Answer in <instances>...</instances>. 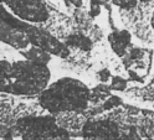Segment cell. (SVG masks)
<instances>
[{
    "label": "cell",
    "mask_w": 154,
    "mask_h": 140,
    "mask_svg": "<svg viewBox=\"0 0 154 140\" xmlns=\"http://www.w3.org/2000/svg\"><path fill=\"white\" fill-rule=\"evenodd\" d=\"M50 79L47 64L26 60H0V92L16 96L40 94Z\"/></svg>",
    "instance_id": "obj_1"
},
{
    "label": "cell",
    "mask_w": 154,
    "mask_h": 140,
    "mask_svg": "<svg viewBox=\"0 0 154 140\" xmlns=\"http://www.w3.org/2000/svg\"><path fill=\"white\" fill-rule=\"evenodd\" d=\"M90 92L83 83L73 78H62L45 88L38 96L40 106L50 113L83 110L88 104Z\"/></svg>",
    "instance_id": "obj_2"
},
{
    "label": "cell",
    "mask_w": 154,
    "mask_h": 140,
    "mask_svg": "<svg viewBox=\"0 0 154 140\" xmlns=\"http://www.w3.org/2000/svg\"><path fill=\"white\" fill-rule=\"evenodd\" d=\"M9 13L27 24L46 22L50 17L49 9L42 0H0Z\"/></svg>",
    "instance_id": "obj_3"
},
{
    "label": "cell",
    "mask_w": 154,
    "mask_h": 140,
    "mask_svg": "<svg viewBox=\"0 0 154 140\" xmlns=\"http://www.w3.org/2000/svg\"><path fill=\"white\" fill-rule=\"evenodd\" d=\"M0 42L21 51L31 46L24 32L14 29L13 26L4 22L3 20H0Z\"/></svg>",
    "instance_id": "obj_4"
},
{
    "label": "cell",
    "mask_w": 154,
    "mask_h": 140,
    "mask_svg": "<svg viewBox=\"0 0 154 140\" xmlns=\"http://www.w3.org/2000/svg\"><path fill=\"white\" fill-rule=\"evenodd\" d=\"M132 36L127 30H117L109 35V43L113 52L118 56H124L131 45Z\"/></svg>",
    "instance_id": "obj_5"
},
{
    "label": "cell",
    "mask_w": 154,
    "mask_h": 140,
    "mask_svg": "<svg viewBox=\"0 0 154 140\" xmlns=\"http://www.w3.org/2000/svg\"><path fill=\"white\" fill-rule=\"evenodd\" d=\"M23 57H25L26 61H30L37 64H47L51 60V55L47 53L46 51L35 47V46H30L26 50L21 51Z\"/></svg>",
    "instance_id": "obj_6"
},
{
    "label": "cell",
    "mask_w": 154,
    "mask_h": 140,
    "mask_svg": "<svg viewBox=\"0 0 154 140\" xmlns=\"http://www.w3.org/2000/svg\"><path fill=\"white\" fill-rule=\"evenodd\" d=\"M67 45L72 46L75 49H79L82 51H90L92 49V41L81 34H75L72 36L69 37V41H67Z\"/></svg>",
    "instance_id": "obj_7"
},
{
    "label": "cell",
    "mask_w": 154,
    "mask_h": 140,
    "mask_svg": "<svg viewBox=\"0 0 154 140\" xmlns=\"http://www.w3.org/2000/svg\"><path fill=\"white\" fill-rule=\"evenodd\" d=\"M127 87V79L122 77H114L111 82V89L114 91H124Z\"/></svg>",
    "instance_id": "obj_8"
},
{
    "label": "cell",
    "mask_w": 154,
    "mask_h": 140,
    "mask_svg": "<svg viewBox=\"0 0 154 140\" xmlns=\"http://www.w3.org/2000/svg\"><path fill=\"white\" fill-rule=\"evenodd\" d=\"M65 3L67 5H72L76 7H80L82 5V0H65Z\"/></svg>",
    "instance_id": "obj_9"
},
{
    "label": "cell",
    "mask_w": 154,
    "mask_h": 140,
    "mask_svg": "<svg viewBox=\"0 0 154 140\" xmlns=\"http://www.w3.org/2000/svg\"><path fill=\"white\" fill-rule=\"evenodd\" d=\"M152 26H153V29H154V13H153V16H152Z\"/></svg>",
    "instance_id": "obj_10"
}]
</instances>
